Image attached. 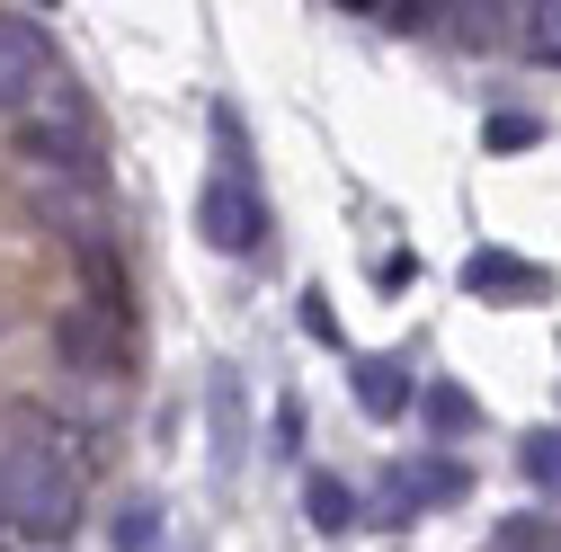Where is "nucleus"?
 Listing matches in <instances>:
<instances>
[{
  "mask_svg": "<svg viewBox=\"0 0 561 552\" xmlns=\"http://www.w3.org/2000/svg\"><path fill=\"white\" fill-rule=\"evenodd\" d=\"M463 286H472V295L517 303V295H552V276H543V267H526V258H508V250H472V258H463Z\"/></svg>",
  "mask_w": 561,
  "mask_h": 552,
  "instance_id": "0eeeda50",
  "label": "nucleus"
},
{
  "mask_svg": "<svg viewBox=\"0 0 561 552\" xmlns=\"http://www.w3.org/2000/svg\"><path fill=\"white\" fill-rule=\"evenodd\" d=\"M54 90V45L27 10H0V116H27Z\"/></svg>",
  "mask_w": 561,
  "mask_h": 552,
  "instance_id": "20e7f679",
  "label": "nucleus"
},
{
  "mask_svg": "<svg viewBox=\"0 0 561 552\" xmlns=\"http://www.w3.org/2000/svg\"><path fill=\"white\" fill-rule=\"evenodd\" d=\"M19 170L27 179H90L99 187V116H90V99L72 90V81H54L27 116H19Z\"/></svg>",
  "mask_w": 561,
  "mask_h": 552,
  "instance_id": "f03ea898",
  "label": "nucleus"
},
{
  "mask_svg": "<svg viewBox=\"0 0 561 552\" xmlns=\"http://www.w3.org/2000/svg\"><path fill=\"white\" fill-rule=\"evenodd\" d=\"M215 428H224V472L241 463V392H232V375L215 383Z\"/></svg>",
  "mask_w": 561,
  "mask_h": 552,
  "instance_id": "a211bd4d",
  "label": "nucleus"
},
{
  "mask_svg": "<svg viewBox=\"0 0 561 552\" xmlns=\"http://www.w3.org/2000/svg\"><path fill=\"white\" fill-rule=\"evenodd\" d=\"M347 392H357V410H366V419H401V410H419V383H410V366L401 357H357V366H347Z\"/></svg>",
  "mask_w": 561,
  "mask_h": 552,
  "instance_id": "423d86ee",
  "label": "nucleus"
},
{
  "mask_svg": "<svg viewBox=\"0 0 561 552\" xmlns=\"http://www.w3.org/2000/svg\"><path fill=\"white\" fill-rule=\"evenodd\" d=\"M517 472L535 481L543 499H561V428H535V437L517 446Z\"/></svg>",
  "mask_w": 561,
  "mask_h": 552,
  "instance_id": "9b49d317",
  "label": "nucleus"
},
{
  "mask_svg": "<svg viewBox=\"0 0 561 552\" xmlns=\"http://www.w3.org/2000/svg\"><path fill=\"white\" fill-rule=\"evenodd\" d=\"M481 134H490V152H535V143H543V125H535V116H517V107H500Z\"/></svg>",
  "mask_w": 561,
  "mask_h": 552,
  "instance_id": "2eb2a0df",
  "label": "nucleus"
},
{
  "mask_svg": "<svg viewBox=\"0 0 561 552\" xmlns=\"http://www.w3.org/2000/svg\"><path fill=\"white\" fill-rule=\"evenodd\" d=\"M500 552H561V526L552 517H508L500 526Z\"/></svg>",
  "mask_w": 561,
  "mask_h": 552,
  "instance_id": "dca6fc26",
  "label": "nucleus"
},
{
  "mask_svg": "<svg viewBox=\"0 0 561 552\" xmlns=\"http://www.w3.org/2000/svg\"><path fill=\"white\" fill-rule=\"evenodd\" d=\"M517 45H526V62L561 72V0H543V10H517Z\"/></svg>",
  "mask_w": 561,
  "mask_h": 552,
  "instance_id": "9d476101",
  "label": "nucleus"
},
{
  "mask_svg": "<svg viewBox=\"0 0 561 552\" xmlns=\"http://www.w3.org/2000/svg\"><path fill=\"white\" fill-rule=\"evenodd\" d=\"M304 446V401H276V455Z\"/></svg>",
  "mask_w": 561,
  "mask_h": 552,
  "instance_id": "aec40b11",
  "label": "nucleus"
},
{
  "mask_svg": "<svg viewBox=\"0 0 561 552\" xmlns=\"http://www.w3.org/2000/svg\"><path fill=\"white\" fill-rule=\"evenodd\" d=\"M107 543H116V552H152V543H161V508H152V499H125V508L107 517Z\"/></svg>",
  "mask_w": 561,
  "mask_h": 552,
  "instance_id": "f8f14e48",
  "label": "nucleus"
},
{
  "mask_svg": "<svg viewBox=\"0 0 561 552\" xmlns=\"http://www.w3.org/2000/svg\"><path fill=\"white\" fill-rule=\"evenodd\" d=\"M0 526H10V508H0Z\"/></svg>",
  "mask_w": 561,
  "mask_h": 552,
  "instance_id": "4be33fe9",
  "label": "nucleus"
},
{
  "mask_svg": "<svg viewBox=\"0 0 561 552\" xmlns=\"http://www.w3.org/2000/svg\"><path fill=\"white\" fill-rule=\"evenodd\" d=\"M304 517H312V534H347V526H366L357 491H347L339 472H312V481H304Z\"/></svg>",
  "mask_w": 561,
  "mask_h": 552,
  "instance_id": "6e6552de",
  "label": "nucleus"
},
{
  "mask_svg": "<svg viewBox=\"0 0 561 552\" xmlns=\"http://www.w3.org/2000/svg\"><path fill=\"white\" fill-rule=\"evenodd\" d=\"M215 152H224V179L250 187V152H241V116H232V107H215Z\"/></svg>",
  "mask_w": 561,
  "mask_h": 552,
  "instance_id": "f3484780",
  "label": "nucleus"
},
{
  "mask_svg": "<svg viewBox=\"0 0 561 552\" xmlns=\"http://www.w3.org/2000/svg\"><path fill=\"white\" fill-rule=\"evenodd\" d=\"M375 276H383V286H410L419 258H410V250H383V258H375Z\"/></svg>",
  "mask_w": 561,
  "mask_h": 552,
  "instance_id": "412c9836",
  "label": "nucleus"
},
{
  "mask_svg": "<svg viewBox=\"0 0 561 552\" xmlns=\"http://www.w3.org/2000/svg\"><path fill=\"white\" fill-rule=\"evenodd\" d=\"M401 491H410V508H428V499H463L472 491V472L455 463V455H428V463H410V472H392Z\"/></svg>",
  "mask_w": 561,
  "mask_h": 552,
  "instance_id": "1a4fd4ad",
  "label": "nucleus"
},
{
  "mask_svg": "<svg viewBox=\"0 0 561 552\" xmlns=\"http://www.w3.org/2000/svg\"><path fill=\"white\" fill-rule=\"evenodd\" d=\"M54 357H62V375L116 383V375H125V321L99 312V303H62V312H54Z\"/></svg>",
  "mask_w": 561,
  "mask_h": 552,
  "instance_id": "7ed1b4c3",
  "label": "nucleus"
},
{
  "mask_svg": "<svg viewBox=\"0 0 561 552\" xmlns=\"http://www.w3.org/2000/svg\"><path fill=\"white\" fill-rule=\"evenodd\" d=\"M196 232L215 241L224 258H250V250H267V205H259V187H241V179H205L196 187Z\"/></svg>",
  "mask_w": 561,
  "mask_h": 552,
  "instance_id": "39448f33",
  "label": "nucleus"
},
{
  "mask_svg": "<svg viewBox=\"0 0 561 552\" xmlns=\"http://www.w3.org/2000/svg\"><path fill=\"white\" fill-rule=\"evenodd\" d=\"M446 19H455V36H463V45H500L517 10H500V0H463V10H446Z\"/></svg>",
  "mask_w": 561,
  "mask_h": 552,
  "instance_id": "4468645a",
  "label": "nucleus"
},
{
  "mask_svg": "<svg viewBox=\"0 0 561 552\" xmlns=\"http://www.w3.org/2000/svg\"><path fill=\"white\" fill-rule=\"evenodd\" d=\"M304 330L321 338V348H339V312H330V295H304Z\"/></svg>",
  "mask_w": 561,
  "mask_h": 552,
  "instance_id": "6ab92c4d",
  "label": "nucleus"
},
{
  "mask_svg": "<svg viewBox=\"0 0 561 552\" xmlns=\"http://www.w3.org/2000/svg\"><path fill=\"white\" fill-rule=\"evenodd\" d=\"M81 481L90 472L72 463V446L54 437V419L19 410V437H10V455H0V508H10V526L36 534V543H62L72 517H81Z\"/></svg>",
  "mask_w": 561,
  "mask_h": 552,
  "instance_id": "f257e3e1",
  "label": "nucleus"
},
{
  "mask_svg": "<svg viewBox=\"0 0 561 552\" xmlns=\"http://www.w3.org/2000/svg\"><path fill=\"white\" fill-rule=\"evenodd\" d=\"M419 410H428V428H437V437H463V428L481 419L472 392H455V383H428V392H419Z\"/></svg>",
  "mask_w": 561,
  "mask_h": 552,
  "instance_id": "ddd939ff",
  "label": "nucleus"
}]
</instances>
